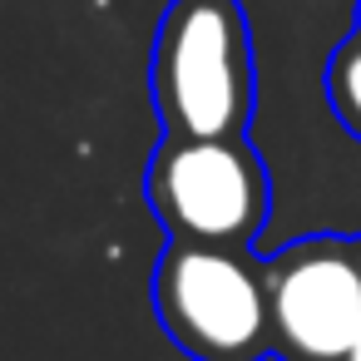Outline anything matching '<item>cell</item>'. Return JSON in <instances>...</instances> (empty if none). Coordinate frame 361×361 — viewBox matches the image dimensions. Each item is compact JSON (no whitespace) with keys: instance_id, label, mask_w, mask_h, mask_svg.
<instances>
[{"instance_id":"obj_1","label":"cell","mask_w":361,"mask_h":361,"mask_svg":"<svg viewBox=\"0 0 361 361\" xmlns=\"http://www.w3.org/2000/svg\"><path fill=\"white\" fill-rule=\"evenodd\" d=\"M154 109L164 134L228 139L252 119V35L243 0H173L149 60Z\"/></svg>"},{"instance_id":"obj_2","label":"cell","mask_w":361,"mask_h":361,"mask_svg":"<svg viewBox=\"0 0 361 361\" xmlns=\"http://www.w3.org/2000/svg\"><path fill=\"white\" fill-rule=\"evenodd\" d=\"M154 312L193 361H262L272 351L267 267L247 247L173 238L154 267Z\"/></svg>"},{"instance_id":"obj_3","label":"cell","mask_w":361,"mask_h":361,"mask_svg":"<svg viewBox=\"0 0 361 361\" xmlns=\"http://www.w3.org/2000/svg\"><path fill=\"white\" fill-rule=\"evenodd\" d=\"M144 198L169 228V238L252 247L272 208V183L247 134L228 139L164 134L144 173Z\"/></svg>"},{"instance_id":"obj_4","label":"cell","mask_w":361,"mask_h":361,"mask_svg":"<svg viewBox=\"0 0 361 361\" xmlns=\"http://www.w3.org/2000/svg\"><path fill=\"white\" fill-rule=\"evenodd\" d=\"M272 351L282 361H351L361 336L356 238H297L267 262Z\"/></svg>"},{"instance_id":"obj_5","label":"cell","mask_w":361,"mask_h":361,"mask_svg":"<svg viewBox=\"0 0 361 361\" xmlns=\"http://www.w3.org/2000/svg\"><path fill=\"white\" fill-rule=\"evenodd\" d=\"M326 99H331V114L341 119V129L361 144V25L326 60Z\"/></svg>"},{"instance_id":"obj_6","label":"cell","mask_w":361,"mask_h":361,"mask_svg":"<svg viewBox=\"0 0 361 361\" xmlns=\"http://www.w3.org/2000/svg\"><path fill=\"white\" fill-rule=\"evenodd\" d=\"M356 252H361V238H356ZM351 361H361V336H356V351H351Z\"/></svg>"},{"instance_id":"obj_7","label":"cell","mask_w":361,"mask_h":361,"mask_svg":"<svg viewBox=\"0 0 361 361\" xmlns=\"http://www.w3.org/2000/svg\"><path fill=\"white\" fill-rule=\"evenodd\" d=\"M356 25H361V0H356Z\"/></svg>"}]
</instances>
